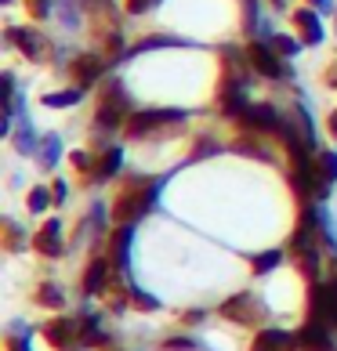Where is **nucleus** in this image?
<instances>
[{"instance_id": "20e7f679", "label": "nucleus", "mask_w": 337, "mask_h": 351, "mask_svg": "<svg viewBox=\"0 0 337 351\" xmlns=\"http://www.w3.org/2000/svg\"><path fill=\"white\" fill-rule=\"evenodd\" d=\"M185 112L178 109H149V112H135L127 120V134L131 138H141V134H156L160 127H171V123H181Z\"/></svg>"}, {"instance_id": "4be33fe9", "label": "nucleus", "mask_w": 337, "mask_h": 351, "mask_svg": "<svg viewBox=\"0 0 337 351\" xmlns=\"http://www.w3.org/2000/svg\"><path fill=\"white\" fill-rule=\"evenodd\" d=\"M73 163H76V171H91V167H95V156H87V152H73Z\"/></svg>"}, {"instance_id": "39448f33", "label": "nucleus", "mask_w": 337, "mask_h": 351, "mask_svg": "<svg viewBox=\"0 0 337 351\" xmlns=\"http://www.w3.org/2000/svg\"><path fill=\"white\" fill-rule=\"evenodd\" d=\"M222 315L240 322V326H257V319H262V304L254 301L251 293H240V297H229L222 304Z\"/></svg>"}, {"instance_id": "2eb2a0df", "label": "nucleus", "mask_w": 337, "mask_h": 351, "mask_svg": "<svg viewBox=\"0 0 337 351\" xmlns=\"http://www.w3.org/2000/svg\"><path fill=\"white\" fill-rule=\"evenodd\" d=\"M109 276H113V271H109V265L102 261V257H98V261H91L87 271H84V293H102V286H106Z\"/></svg>"}, {"instance_id": "0eeeda50", "label": "nucleus", "mask_w": 337, "mask_h": 351, "mask_svg": "<svg viewBox=\"0 0 337 351\" xmlns=\"http://www.w3.org/2000/svg\"><path fill=\"white\" fill-rule=\"evenodd\" d=\"M247 58H251V69L262 73V76H268V80H279V76H283V62L272 55L265 44H251V47H247Z\"/></svg>"}, {"instance_id": "7ed1b4c3", "label": "nucleus", "mask_w": 337, "mask_h": 351, "mask_svg": "<svg viewBox=\"0 0 337 351\" xmlns=\"http://www.w3.org/2000/svg\"><path fill=\"white\" fill-rule=\"evenodd\" d=\"M232 120H236L243 131H251V134H262V131L265 134H279L283 127H287V123H283V116L272 106H247L240 116H232Z\"/></svg>"}, {"instance_id": "423d86ee", "label": "nucleus", "mask_w": 337, "mask_h": 351, "mask_svg": "<svg viewBox=\"0 0 337 351\" xmlns=\"http://www.w3.org/2000/svg\"><path fill=\"white\" fill-rule=\"evenodd\" d=\"M124 109H127V98L120 87H109L106 95H102V106H98V127H120L124 123Z\"/></svg>"}, {"instance_id": "f3484780", "label": "nucleus", "mask_w": 337, "mask_h": 351, "mask_svg": "<svg viewBox=\"0 0 337 351\" xmlns=\"http://www.w3.org/2000/svg\"><path fill=\"white\" fill-rule=\"evenodd\" d=\"M116 171H120V152L109 149V152H106V160L95 167V178H109V174H116Z\"/></svg>"}, {"instance_id": "5701e85b", "label": "nucleus", "mask_w": 337, "mask_h": 351, "mask_svg": "<svg viewBox=\"0 0 337 351\" xmlns=\"http://www.w3.org/2000/svg\"><path fill=\"white\" fill-rule=\"evenodd\" d=\"M276 47H279V55H294L297 40H290V36H276Z\"/></svg>"}, {"instance_id": "f03ea898", "label": "nucleus", "mask_w": 337, "mask_h": 351, "mask_svg": "<svg viewBox=\"0 0 337 351\" xmlns=\"http://www.w3.org/2000/svg\"><path fill=\"white\" fill-rule=\"evenodd\" d=\"M308 322L319 326H337V279L312 286V304H308Z\"/></svg>"}, {"instance_id": "6ab92c4d", "label": "nucleus", "mask_w": 337, "mask_h": 351, "mask_svg": "<svg viewBox=\"0 0 337 351\" xmlns=\"http://www.w3.org/2000/svg\"><path fill=\"white\" fill-rule=\"evenodd\" d=\"M283 261V257L276 254V250H272V254H257L254 257V268H257V276H262V271H268V268H276Z\"/></svg>"}, {"instance_id": "a211bd4d", "label": "nucleus", "mask_w": 337, "mask_h": 351, "mask_svg": "<svg viewBox=\"0 0 337 351\" xmlns=\"http://www.w3.org/2000/svg\"><path fill=\"white\" fill-rule=\"evenodd\" d=\"M36 297H40V304H51V308H58V304H62V290H55L51 282H44L40 290H36Z\"/></svg>"}, {"instance_id": "ddd939ff", "label": "nucleus", "mask_w": 337, "mask_h": 351, "mask_svg": "<svg viewBox=\"0 0 337 351\" xmlns=\"http://www.w3.org/2000/svg\"><path fill=\"white\" fill-rule=\"evenodd\" d=\"M294 25L301 29V40H305V44H319V40H323V25H319V19H316V11H297Z\"/></svg>"}, {"instance_id": "9d476101", "label": "nucleus", "mask_w": 337, "mask_h": 351, "mask_svg": "<svg viewBox=\"0 0 337 351\" xmlns=\"http://www.w3.org/2000/svg\"><path fill=\"white\" fill-rule=\"evenodd\" d=\"M44 333H47V341L55 344V348H73V344L84 337V330H76V322H69V319H55V322H47Z\"/></svg>"}, {"instance_id": "393cba45", "label": "nucleus", "mask_w": 337, "mask_h": 351, "mask_svg": "<svg viewBox=\"0 0 337 351\" xmlns=\"http://www.w3.org/2000/svg\"><path fill=\"white\" fill-rule=\"evenodd\" d=\"M30 206H33V210H47V196H44L40 189H36L33 196H30Z\"/></svg>"}, {"instance_id": "aec40b11", "label": "nucleus", "mask_w": 337, "mask_h": 351, "mask_svg": "<svg viewBox=\"0 0 337 351\" xmlns=\"http://www.w3.org/2000/svg\"><path fill=\"white\" fill-rule=\"evenodd\" d=\"M76 98H80V90H66V95H47L44 101H47V106H73Z\"/></svg>"}, {"instance_id": "a878e982", "label": "nucleus", "mask_w": 337, "mask_h": 351, "mask_svg": "<svg viewBox=\"0 0 337 351\" xmlns=\"http://www.w3.org/2000/svg\"><path fill=\"white\" fill-rule=\"evenodd\" d=\"M330 134H334V138H337V109H334V112H330Z\"/></svg>"}, {"instance_id": "dca6fc26", "label": "nucleus", "mask_w": 337, "mask_h": 351, "mask_svg": "<svg viewBox=\"0 0 337 351\" xmlns=\"http://www.w3.org/2000/svg\"><path fill=\"white\" fill-rule=\"evenodd\" d=\"M73 76H76V84L87 87V84H95L98 76H102V62L95 55H84V58H76L73 62Z\"/></svg>"}, {"instance_id": "f8f14e48", "label": "nucleus", "mask_w": 337, "mask_h": 351, "mask_svg": "<svg viewBox=\"0 0 337 351\" xmlns=\"http://www.w3.org/2000/svg\"><path fill=\"white\" fill-rule=\"evenodd\" d=\"M33 250L44 254V257H55L62 254V236H58V221H47V225L33 236Z\"/></svg>"}, {"instance_id": "b1692460", "label": "nucleus", "mask_w": 337, "mask_h": 351, "mask_svg": "<svg viewBox=\"0 0 337 351\" xmlns=\"http://www.w3.org/2000/svg\"><path fill=\"white\" fill-rule=\"evenodd\" d=\"M156 0H127V8H131V15H141V11H149Z\"/></svg>"}, {"instance_id": "6e6552de", "label": "nucleus", "mask_w": 337, "mask_h": 351, "mask_svg": "<svg viewBox=\"0 0 337 351\" xmlns=\"http://www.w3.org/2000/svg\"><path fill=\"white\" fill-rule=\"evenodd\" d=\"M297 351H334L330 330L319 326V322H308L305 330H297Z\"/></svg>"}, {"instance_id": "f257e3e1", "label": "nucleus", "mask_w": 337, "mask_h": 351, "mask_svg": "<svg viewBox=\"0 0 337 351\" xmlns=\"http://www.w3.org/2000/svg\"><path fill=\"white\" fill-rule=\"evenodd\" d=\"M149 199H152V189H146V181H131L127 189L116 192L113 217L120 221V225H131V221H138L141 214L149 210Z\"/></svg>"}, {"instance_id": "1a4fd4ad", "label": "nucleus", "mask_w": 337, "mask_h": 351, "mask_svg": "<svg viewBox=\"0 0 337 351\" xmlns=\"http://www.w3.org/2000/svg\"><path fill=\"white\" fill-rule=\"evenodd\" d=\"M251 351H297V337L283 333V330H262L254 337Z\"/></svg>"}, {"instance_id": "412c9836", "label": "nucleus", "mask_w": 337, "mask_h": 351, "mask_svg": "<svg viewBox=\"0 0 337 351\" xmlns=\"http://www.w3.org/2000/svg\"><path fill=\"white\" fill-rule=\"evenodd\" d=\"M192 348H196V344L185 341V337H167V341H163V351H192Z\"/></svg>"}, {"instance_id": "9b49d317", "label": "nucleus", "mask_w": 337, "mask_h": 351, "mask_svg": "<svg viewBox=\"0 0 337 351\" xmlns=\"http://www.w3.org/2000/svg\"><path fill=\"white\" fill-rule=\"evenodd\" d=\"M312 174H316V189L319 196L330 189V181H337V156L334 152H316L312 156Z\"/></svg>"}, {"instance_id": "4468645a", "label": "nucleus", "mask_w": 337, "mask_h": 351, "mask_svg": "<svg viewBox=\"0 0 337 351\" xmlns=\"http://www.w3.org/2000/svg\"><path fill=\"white\" fill-rule=\"evenodd\" d=\"M8 36H11V40H15L30 58H44V51H47V47H44V36H36V33H30V29H8Z\"/></svg>"}]
</instances>
